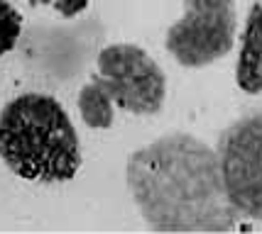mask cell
<instances>
[{"instance_id":"cell-1","label":"cell","mask_w":262,"mask_h":234,"mask_svg":"<svg viewBox=\"0 0 262 234\" xmlns=\"http://www.w3.org/2000/svg\"><path fill=\"white\" fill-rule=\"evenodd\" d=\"M125 183L155 232H230L238 210L226 193L216 149L171 132L127 156Z\"/></svg>"},{"instance_id":"cell-2","label":"cell","mask_w":262,"mask_h":234,"mask_svg":"<svg viewBox=\"0 0 262 234\" xmlns=\"http://www.w3.org/2000/svg\"><path fill=\"white\" fill-rule=\"evenodd\" d=\"M0 159L30 183H67L83 164L79 132L69 112L45 93H25L3 108Z\"/></svg>"},{"instance_id":"cell-3","label":"cell","mask_w":262,"mask_h":234,"mask_svg":"<svg viewBox=\"0 0 262 234\" xmlns=\"http://www.w3.org/2000/svg\"><path fill=\"white\" fill-rule=\"evenodd\" d=\"M167 98V76L162 66L137 44H108L96 56V73L79 90V115L91 129H108L115 108L149 117Z\"/></svg>"},{"instance_id":"cell-4","label":"cell","mask_w":262,"mask_h":234,"mask_svg":"<svg viewBox=\"0 0 262 234\" xmlns=\"http://www.w3.org/2000/svg\"><path fill=\"white\" fill-rule=\"evenodd\" d=\"M238 34L235 0H184V12L164 34L169 56L184 68H204L228 54Z\"/></svg>"},{"instance_id":"cell-5","label":"cell","mask_w":262,"mask_h":234,"mask_svg":"<svg viewBox=\"0 0 262 234\" xmlns=\"http://www.w3.org/2000/svg\"><path fill=\"white\" fill-rule=\"evenodd\" d=\"M216 154L230 205L262 222V110L230 124L218 137Z\"/></svg>"},{"instance_id":"cell-6","label":"cell","mask_w":262,"mask_h":234,"mask_svg":"<svg viewBox=\"0 0 262 234\" xmlns=\"http://www.w3.org/2000/svg\"><path fill=\"white\" fill-rule=\"evenodd\" d=\"M235 83L248 95L262 93V3H252L245 20L243 44L235 61Z\"/></svg>"},{"instance_id":"cell-7","label":"cell","mask_w":262,"mask_h":234,"mask_svg":"<svg viewBox=\"0 0 262 234\" xmlns=\"http://www.w3.org/2000/svg\"><path fill=\"white\" fill-rule=\"evenodd\" d=\"M23 34V15L10 0H0V56L15 49Z\"/></svg>"},{"instance_id":"cell-8","label":"cell","mask_w":262,"mask_h":234,"mask_svg":"<svg viewBox=\"0 0 262 234\" xmlns=\"http://www.w3.org/2000/svg\"><path fill=\"white\" fill-rule=\"evenodd\" d=\"M89 5H91V0H54V10L57 15H61L64 20H71V17H79L81 12L89 10Z\"/></svg>"},{"instance_id":"cell-9","label":"cell","mask_w":262,"mask_h":234,"mask_svg":"<svg viewBox=\"0 0 262 234\" xmlns=\"http://www.w3.org/2000/svg\"><path fill=\"white\" fill-rule=\"evenodd\" d=\"M25 3H30V5H54V0H25Z\"/></svg>"}]
</instances>
